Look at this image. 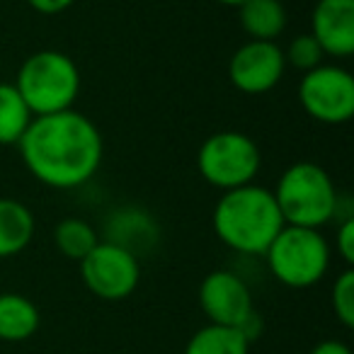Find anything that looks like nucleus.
I'll return each mask as SVG.
<instances>
[{
    "mask_svg": "<svg viewBox=\"0 0 354 354\" xmlns=\"http://www.w3.org/2000/svg\"><path fill=\"white\" fill-rule=\"evenodd\" d=\"M238 20L250 39L277 41V37L286 30V8L281 0H245L238 8Z\"/></svg>",
    "mask_w": 354,
    "mask_h": 354,
    "instance_id": "2eb2a0df",
    "label": "nucleus"
},
{
    "mask_svg": "<svg viewBox=\"0 0 354 354\" xmlns=\"http://www.w3.org/2000/svg\"><path fill=\"white\" fill-rule=\"evenodd\" d=\"M199 306L209 323L238 330L257 313L250 286L231 270H214L204 277L199 284Z\"/></svg>",
    "mask_w": 354,
    "mask_h": 354,
    "instance_id": "9d476101",
    "label": "nucleus"
},
{
    "mask_svg": "<svg viewBox=\"0 0 354 354\" xmlns=\"http://www.w3.org/2000/svg\"><path fill=\"white\" fill-rule=\"evenodd\" d=\"M299 102L313 122L347 124L354 117V75L337 64L315 66L301 75Z\"/></svg>",
    "mask_w": 354,
    "mask_h": 354,
    "instance_id": "0eeeda50",
    "label": "nucleus"
},
{
    "mask_svg": "<svg viewBox=\"0 0 354 354\" xmlns=\"http://www.w3.org/2000/svg\"><path fill=\"white\" fill-rule=\"evenodd\" d=\"M308 354H352V349L344 342H339V339H323Z\"/></svg>",
    "mask_w": 354,
    "mask_h": 354,
    "instance_id": "5701e85b",
    "label": "nucleus"
},
{
    "mask_svg": "<svg viewBox=\"0 0 354 354\" xmlns=\"http://www.w3.org/2000/svg\"><path fill=\"white\" fill-rule=\"evenodd\" d=\"M310 35L333 59L354 54V0H318L310 12Z\"/></svg>",
    "mask_w": 354,
    "mask_h": 354,
    "instance_id": "9b49d317",
    "label": "nucleus"
},
{
    "mask_svg": "<svg viewBox=\"0 0 354 354\" xmlns=\"http://www.w3.org/2000/svg\"><path fill=\"white\" fill-rule=\"evenodd\" d=\"M35 114L12 83H0V146H17Z\"/></svg>",
    "mask_w": 354,
    "mask_h": 354,
    "instance_id": "f3484780",
    "label": "nucleus"
},
{
    "mask_svg": "<svg viewBox=\"0 0 354 354\" xmlns=\"http://www.w3.org/2000/svg\"><path fill=\"white\" fill-rule=\"evenodd\" d=\"M75 0H27V6L32 8L35 12H39V15H61V12H66L71 6H73Z\"/></svg>",
    "mask_w": 354,
    "mask_h": 354,
    "instance_id": "4be33fe9",
    "label": "nucleus"
},
{
    "mask_svg": "<svg viewBox=\"0 0 354 354\" xmlns=\"http://www.w3.org/2000/svg\"><path fill=\"white\" fill-rule=\"evenodd\" d=\"M212 226L216 238L238 255H265L286 226L272 189L262 185L228 189L214 207Z\"/></svg>",
    "mask_w": 354,
    "mask_h": 354,
    "instance_id": "f03ea898",
    "label": "nucleus"
},
{
    "mask_svg": "<svg viewBox=\"0 0 354 354\" xmlns=\"http://www.w3.org/2000/svg\"><path fill=\"white\" fill-rule=\"evenodd\" d=\"M250 344L238 328L209 323L189 337L185 354H250Z\"/></svg>",
    "mask_w": 354,
    "mask_h": 354,
    "instance_id": "dca6fc26",
    "label": "nucleus"
},
{
    "mask_svg": "<svg viewBox=\"0 0 354 354\" xmlns=\"http://www.w3.org/2000/svg\"><path fill=\"white\" fill-rule=\"evenodd\" d=\"M35 214L27 204L0 197V260L25 252L35 238Z\"/></svg>",
    "mask_w": 354,
    "mask_h": 354,
    "instance_id": "ddd939ff",
    "label": "nucleus"
},
{
    "mask_svg": "<svg viewBox=\"0 0 354 354\" xmlns=\"http://www.w3.org/2000/svg\"><path fill=\"white\" fill-rule=\"evenodd\" d=\"M218 6H226V8H241L245 0H216Z\"/></svg>",
    "mask_w": 354,
    "mask_h": 354,
    "instance_id": "b1692460",
    "label": "nucleus"
},
{
    "mask_svg": "<svg viewBox=\"0 0 354 354\" xmlns=\"http://www.w3.org/2000/svg\"><path fill=\"white\" fill-rule=\"evenodd\" d=\"M100 243V236L88 221L83 218H61L54 226V245L68 260L80 262L83 257H88L95 250V245Z\"/></svg>",
    "mask_w": 354,
    "mask_h": 354,
    "instance_id": "a211bd4d",
    "label": "nucleus"
},
{
    "mask_svg": "<svg viewBox=\"0 0 354 354\" xmlns=\"http://www.w3.org/2000/svg\"><path fill=\"white\" fill-rule=\"evenodd\" d=\"M17 148L30 175L51 189L83 187L104 156L97 124L78 109L35 117Z\"/></svg>",
    "mask_w": 354,
    "mask_h": 354,
    "instance_id": "f257e3e1",
    "label": "nucleus"
},
{
    "mask_svg": "<svg viewBox=\"0 0 354 354\" xmlns=\"http://www.w3.org/2000/svg\"><path fill=\"white\" fill-rule=\"evenodd\" d=\"M286 226L315 228L328 226L339 212V197L330 172L310 160L289 165L272 189Z\"/></svg>",
    "mask_w": 354,
    "mask_h": 354,
    "instance_id": "7ed1b4c3",
    "label": "nucleus"
},
{
    "mask_svg": "<svg viewBox=\"0 0 354 354\" xmlns=\"http://www.w3.org/2000/svg\"><path fill=\"white\" fill-rule=\"evenodd\" d=\"M335 252L347 267L354 265V216H344L335 231Z\"/></svg>",
    "mask_w": 354,
    "mask_h": 354,
    "instance_id": "412c9836",
    "label": "nucleus"
},
{
    "mask_svg": "<svg viewBox=\"0 0 354 354\" xmlns=\"http://www.w3.org/2000/svg\"><path fill=\"white\" fill-rule=\"evenodd\" d=\"M12 85L35 117H46L73 109L83 88V75L68 54L41 49L22 61Z\"/></svg>",
    "mask_w": 354,
    "mask_h": 354,
    "instance_id": "20e7f679",
    "label": "nucleus"
},
{
    "mask_svg": "<svg viewBox=\"0 0 354 354\" xmlns=\"http://www.w3.org/2000/svg\"><path fill=\"white\" fill-rule=\"evenodd\" d=\"M80 277L97 299L124 301L141 281V262L127 248L100 241L95 250L80 260Z\"/></svg>",
    "mask_w": 354,
    "mask_h": 354,
    "instance_id": "6e6552de",
    "label": "nucleus"
},
{
    "mask_svg": "<svg viewBox=\"0 0 354 354\" xmlns=\"http://www.w3.org/2000/svg\"><path fill=\"white\" fill-rule=\"evenodd\" d=\"M286 71L284 49L277 41H245L228 61V80L243 95H265L281 83Z\"/></svg>",
    "mask_w": 354,
    "mask_h": 354,
    "instance_id": "1a4fd4ad",
    "label": "nucleus"
},
{
    "mask_svg": "<svg viewBox=\"0 0 354 354\" xmlns=\"http://www.w3.org/2000/svg\"><path fill=\"white\" fill-rule=\"evenodd\" d=\"M41 315L32 299L15 291L0 294V342H25L39 330Z\"/></svg>",
    "mask_w": 354,
    "mask_h": 354,
    "instance_id": "4468645a",
    "label": "nucleus"
},
{
    "mask_svg": "<svg viewBox=\"0 0 354 354\" xmlns=\"http://www.w3.org/2000/svg\"><path fill=\"white\" fill-rule=\"evenodd\" d=\"M333 310L335 318L344 325V328H354V270L339 272L333 286Z\"/></svg>",
    "mask_w": 354,
    "mask_h": 354,
    "instance_id": "aec40b11",
    "label": "nucleus"
},
{
    "mask_svg": "<svg viewBox=\"0 0 354 354\" xmlns=\"http://www.w3.org/2000/svg\"><path fill=\"white\" fill-rule=\"evenodd\" d=\"M325 59V51L320 49V44L315 41V37L310 32L306 35H299L289 41V46L284 49V61L286 66H294L299 71H310L315 66H320Z\"/></svg>",
    "mask_w": 354,
    "mask_h": 354,
    "instance_id": "6ab92c4d",
    "label": "nucleus"
},
{
    "mask_svg": "<svg viewBox=\"0 0 354 354\" xmlns=\"http://www.w3.org/2000/svg\"><path fill=\"white\" fill-rule=\"evenodd\" d=\"M158 238H160V231H158L156 221H153L143 209L124 207V209H117V212L107 218V238H104V241L127 248V250L133 252L136 257H138V252L151 250L158 243Z\"/></svg>",
    "mask_w": 354,
    "mask_h": 354,
    "instance_id": "f8f14e48",
    "label": "nucleus"
},
{
    "mask_svg": "<svg viewBox=\"0 0 354 354\" xmlns=\"http://www.w3.org/2000/svg\"><path fill=\"white\" fill-rule=\"evenodd\" d=\"M197 167L212 187L228 192L255 183L262 151L255 138L243 131H216L199 146Z\"/></svg>",
    "mask_w": 354,
    "mask_h": 354,
    "instance_id": "423d86ee",
    "label": "nucleus"
},
{
    "mask_svg": "<svg viewBox=\"0 0 354 354\" xmlns=\"http://www.w3.org/2000/svg\"><path fill=\"white\" fill-rule=\"evenodd\" d=\"M262 257L279 284L289 289H310L325 279L333 250L328 238L315 228L284 226Z\"/></svg>",
    "mask_w": 354,
    "mask_h": 354,
    "instance_id": "39448f33",
    "label": "nucleus"
}]
</instances>
